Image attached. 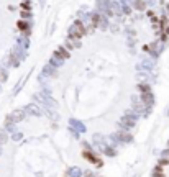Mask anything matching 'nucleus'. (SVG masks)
I'll use <instances>...</instances> for the list:
<instances>
[{
  "label": "nucleus",
  "mask_w": 169,
  "mask_h": 177,
  "mask_svg": "<svg viewBox=\"0 0 169 177\" xmlns=\"http://www.w3.org/2000/svg\"><path fill=\"white\" fill-rule=\"evenodd\" d=\"M20 20H25V22H31L33 20V12H25V10H22V13H20Z\"/></svg>",
  "instance_id": "28"
},
{
  "label": "nucleus",
  "mask_w": 169,
  "mask_h": 177,
  "mask_svg": "<svg viewBox=\"0 0 169 177\" xmlns=\"http://www.w3.org/2000/svg\"><path fill=\"white\" fill-rule=\"evenodd\" d=\"M12 53L15 54V58H18L20 61H25V59L28 58V53L25 49H23L22 46H20V44H15L13 46V49H12Z\"/></svg>",
  "instance_id": "15"
},
{
  "label": "nucleus",
  "mask_w": 169,
  "mask_h": 177,
  "mask_svg": "<svg viewBox=\"0 0 169 177\" xmlns=\"http://www.w3.org/2000/svg\"><path fill=\"white\" fill-rule=\"evenodd\" d=\"M39 75H41V77H45V79L46 77H56V75H58V69L53 67L49 62H48L46 66L41 69V74H39Z\"/></svg>",
  "instance_id": "14"
},
{
  "label": "nucleus",
  "mask_w": 169,
  "mask_h": 177,
  "mask_svg": "<svg viewBox=\"0 0 169 177\" xmlns=\"http://www.w3.org/2000/svg\"><path fill=\"white\" fill-rule=\"evenodd\" d=\"M39 2H41V3H45V0H39Z\"/></svg>",
  "instance_id": "46"
},
{
  "label": "nucleus",
  "mask_w": 169,
  "mask_h": 177,
  "mask_svg": "<svg viewBox=\"0 0 169 177\" xmlns=\"http://www.w3.org/2000/svg\"><path fill=\"white\" fill-rule=\"evenodd\" d=\"M117 125H118V130L130 131L131 128H135L136 122H135V120H131V118H128V116H122V118H120V122L117 123Z\"/></svg>",
  "instance_id": "8"
},
{
  "label": "nucleus",
  "mask_w": 169,
  "mask_h": 177,
  "mask_svg": "<svg viewBox=\"0 0 169 177\" xmlns=\"http://www.w3.org/2000/svg\"><path fill=\"white\" fill-rule=\"evenodd\" d=\"M8 139H10V133L7 131L5 128H0V144L3 146V144L8 141Z\"/></svg>",
  "instance_id": "24"
},
{
  "label": "nucleus",
  "mask_w": 169,
  "mask_h": 177,
  "mask_svg": "<svg viewBox=\"0 0 169 177\" xmlns=\"http://www.w3.org/2000/svg\"><path fill=\"white\" fill-rule=\"evenodd\" d=\"M43 113L48 115L53 122H59V113H58V110H54V108H43Z\"/></svg>",
  "instance_id": "20"
},
{
  "label": "nucleus",
  "mask_w": 169,
  "mask_h": 177,
  "mask_svg": "<svg viewBox=\"0 0 169 177\" xmlns=\"http://www.w3.org/2000/svg\"><path fill=\"white\" fill-rule=\"evenodd\" d=\"M20 7H22V10H25V12H31V2H22Z\"/></svg>",
  "instance_id": "34"
},
{
  "label": "nucleus",
  "mask_w": 169,
  "mask_h": 177,
  "mask_svg": "<svg viewBox=\"0 0 169 177\" xmlns=\"http://www.w3.org/2000/svg\"><path fill=\"white\" fill-rule=\"evenodd\" d=\"M0 154H2V144H0Z\"/></svg>",
  "instance_id": "43"
},
{
  "label": "nucleus",
  "mask_w": 169,
  "mask_h": 177,
  "mask_svg": "<svg viewBox=\"0 0 169 177\" xmlns=\"http://www.w3.org/2000/svg\"><path fill=\"white\" fill-rule=\"evenodd\" d=\"M84 35H87L86 31V25H84L80 20H74V23L69 26V30H67V38L71 39H80Z\"/></svg>",
  "instance_id": "1"
},
{
  "label": "nucleus",
  "mask_w": 169,
  "mask_h": 177,
  "mask_svg": "<svg viewBox=\"0 0 169 177\" xmlns=\"http://www.w3.org/2000/svg\"><path fill=\"white\" fill-rule=\"evenodd\" d=\"M26 112L23 110V108H17V110H13L12 113L7 115V118H5V122H12V123H22L23 120H26Z\"/></svg>",
  "instance_id": "3"
},
{
  "label": "nucleus",
  "mask_w": 169,
  "mask_h": 177,
  "mask_svg": "<svg viewBox=\"0 0 169 177\" xmlns=\"http://www.w3.org/2000/svg\"><path fill=\"white\" fill-rule=\"evenodd\" d=\"M112 10H113V15L115 17H123V10H122V3L118 2V0H115L113 3H112Z\"/></svg>",
  "instance_id": "23"
},
{
  "label": "nucleus",
  "mask_w": 169,
  "mask_h": 177,
  "mask_svg": "<svg viewBox=\"0 0 169 177\" xmlns=\"http://www.w3.org/2000/svg\"><path fill=\"white\" fill-rule=\"evenodd\" d=\"M64 61H66V59H63L61 56H58V54H54V53H53V56L49 58V64H51L53 67H56V69L63 67V66H64Z\"/></svg>",
  "instance_id": "17"
},
{
  "label": "nucleus",
  "mask_w": 169,
  "mask_h": 177,
  "mask_svg": "<svg viewBox=\"0 0 169 177\" xmlns=\"http://www.w3.org/2000/svg\"><path fill=\"white\" fill-rule=\"evenodd\" d=\"M131 2H133V0H131Z\"/></svg>",
  "instance_id": "48"
},
{
  "label": "nucleus",
  "mask_w": 169,
  "mask_h": 177,
  "mask_svg": "<svg viewBox=\"0 0 169 177\" xmlns=\"http://www.w3.org/2000/svg\"><path fill=\"white\" fill-rule=\"evenodd\" d=\"M23 110L26 112V115L28 116H41V115H45L43 113V110H41V107H38L36 103H30V105H25L23 107Z\"/></svg>",
  "instance_id": "9"
},
{
  "label": "nucleus",
  "mask_w": 169,
  "mask_h": 177,
  "mask_svg": "<svg viewBox=\"0 0 169 177\" xmlns=\"http://www.w3.org/2000/svg\"><path fill=\"white\" fill-rule=\"evenodd\" d=\"M151 177H164L163 167H161V166H156L154 169H153V174H151Z\"/></svg>",
  "instance_id": "32"
},
{
  "label": "nucleus",
  "mask_w": 169,
  "mask_h": 177,
  "mask_svg": "<svg viewBox=\"0 0 169 177\" xmlns=\"http://www.w3.org/2000/svg\"><path fill=\"white\" fill-rule=\"evenodd\" d=\"M136 88L140 90V94H146V92H151V84H146V82H140Z\"/></svg>",
  "instance_id": "25"
},
{
  "label": "nucleus",
  "mask_w": 169,
  "mask_h": 177,
  "mask_svg": "<svg viewBox=\"0 0 169 177\" xmlns=\"http://www.w3.org/2000/svg\"><path fill=\"white\" fill-rule=\"evenodd\" d=\"M3 128H5V130L8 131L10 135H12V133H15V131H18V130H17V125L12 123V122H5V126H3Z\"/></svg>",
  "instance_id": "30"
},
{
  "label": "nucleus",
  "mask_w": 169,
  "mask_h": 177,
  "mask_svg": "<svg viewBox=\"0 0 169 177\" xmlns=\"http://www.w3.org/2000/svg\"><path fill=\"white\" fill-rule=\"evenodd\" d=\"M158 166H161V167L169 166V158H161V159L158 161Z\"/></svg>",
  "instance_id": "36"
},
{
  "label": "nucleus",
  "mask_w": 169,
  "mask_h": 177,
  "mask_svg": "<svg viewBox=\"0 0 169 177\" xmlns=\"http://www.w3.org/2000/svg\"><path fill=\"white\" fill-rule=\"evenodd\" d=\"M115 135L118 136V139H120V141H122L123 144H130V143H133V136H131V133H130V131L117 130V131H115Z\"/></svg>",
  "instance_id": "12"
},
{
  "label": "nucleus",
  "mask_w": 169,
  "mask_h": 177,
  "mask_svg": "<svg viewBox=\"0 0 169 177\" xmlns=\"http://www.w3.org/2000/svg\"><path fill=\"white\" fill-rule=\"evenodd\" d=\"M128 48H130V49H131V48H133V49H135V39L128 38Z\"/></svg>",
  "instance_id": "39"
},
{
  "label": "nucleus",
  "mask_w": 169,
  "mask_h": 177,
  "mask_svg": "<svg viewBox=\"0 0 169 177\" xmlns=\"http://www.w3.org/2000/svg\"><path fill=\"white\" fill-rule=\"evenodd\" d=\"M82 158L86 161H89L90 164H95L97 167H102L103 166V161L100 159V156L97 154V151H82Z\"/></svg>",
  "instance_id": "4"
},
{
  "label": "nucleus",
  "mask_w": 169,
  "mask_h": 177,
  "mask_svg": "<svg viewBox=\"0 0 169 177\" xmlns=\"http://www.w3.org/2000/svg\"><path fill=\"white\" fill-rule=\"evenodd\" d=\"M10 139H13V141H22L23 139V133L22 131H15L10 135Z\"/></svg>",
  "instance_id": "33"
},
{
  "label": "nucleus",
  "mask_w": 169,
  "mask_h": 177,
  "mask_svg": "<svg viewBox=\"0 0 169 177\" xmlns=\"http://www.w3.org/2000/svg\"><path fill=\"white\" fill-rule=\"evenodd\" d=\"M125 31H127V36H128V38H131V36L135 38V30H131V28H127Z\"/></svg>",
  "instance_id": "38"
},
{
  "label": "nucleus",
  "mask_w": 169,
  "mask_h": 177,
  "mask_svg": "<svg viewBox=\"0 0 169 177\" xmlns=\"http://www.w3.org/2000/svg\"><path fill=\"white\" fill-rule=\"evenodd\" d=\"M92 146H94V149H100V148L102 146H105V144L108 143V138L105 135H102V133H94V135H92Z\"/></svg>",
  "instance_id": "5"
},
{
  "label": "nucleus",
  "mask_w": 169,
  "mask_h": 177,
  "mask_svg": "<svg viewBox=\"0 0 169 177\" xmlns=\"http://www.w3.org/2000/svg\"><path fill=\"white\" fill-rule=\"evenodd\" d=\"M110 26V22H108V17H105V15L100 13V20H99V28L102 31H107V28Z\"/></svg>",
  "instance_id": "22"
},
{
  "label": "nucleus",
  "mask_w": 169,
  "mask_h": 177,
  "mask_svg": "<svg viewBox=\"0 0 169 177\" xmlns=\"http://www.w3.org/2000/svg\"><path fill=\"white\" fill-rule=\"evenodd\" d=\"M123 116H128V118H131V120H135V122H138V118H140V115L136 113V112L133 110V108H130V110H125V113Z\"/></svg>",
  "instance_id": "26"
},
{
  "label": "nucleus",
  "mask_w": 169,
  "mask_h": 177,
  "mask_svg": "<svg viewBox=\"0 0 169 177\" xmlns=\"http://www.w3.org/2000/svg\"><path fill=\"white\" fill-rule=\"evenodd\" d=\"M84 177H97L94 174V172H90V171H87V172H84Z\"/></svg>",
  "instance_id": "40"
},
{
  "label": "nucleus",
  "mask_w": 169,
  "mask_h": 177,
  "mask_svg": "<svg viewBox=\"0 0 169 177\" xmlns=\"http://www.w3.org/2000/svg\"><path fill=\"white\" fill-rule=\"evenodd\" d=\"M22 2H31V0H22Z\"/></svg>",
  "instance_id": "44"
},
{
  "label": "nucleus",
  "mask_w": 169,
  "mask_h": 177,
  "mask_svg": "<svg viewBox=\"0 0 169 177\" xmlns=\"http://www.w3.org/2000/svg\"><path fill=\"white\" fill-rule=\"evenodd\" d=\"M66 177H84V171L77 166H71L66 171Z\"/></svg>",
  "instance_id": "16"
},
{
  "label": "nucleus",
  "mask_w": 169,
  "mask_h": 177,
  "mask_svg": "<svg viewBox=\"0 0 169 177\" xmlns=\"http://www.w3.org/2000/svg\"><path fill=\"white\" fill-rule=\"evenodd\" d=\"M80 148H82V151H94V146H92V143L84 141V139H80Z\"/></svg>",
  "instance_id": "31"
},
{
  "label": "nucleus",
  "mask_w": 169,
  "mask_h": 177,
  "mask_svg": "<svg viewBox=\"0 0 169 177\" xmlns=\"http://www.w3.org/2000/svg\"><path fill=\"white\" fill-rule=\"evenodd\" d=\"M131 8L136 10V12H144L148 8L146 0H133V2H131Z\"/></svg>",
  "instance_id": "18"
},
{
  "label": "nucleus",
  "mask_w": 169,
  "mask_h": 177,
  "mask_svg": "<svg viewBox=\"0 0 169 177\" xmlns=\"http://www.w3.org/2000/svg\"><path fill=\"white\" fill-rule=\"evenodd\" d=\"M140 100H141V103L146 108H153V105H154V95H153V92L140 94Z\"/></svg>",
  "instance_id": "10"
},
{
  "label": "nucleus",
  "mask_w": 169,
  "mask_h": 177,
  "mask_svg": "<svg viewBox=\"0 0 169 177\" xmlns=\"http://www.w3.org/2000/svg\"><path fill=\"white\" fill-rule=\"evenodd\" d=\"M69 128H72V130H76L77 133H80V135H84V133L87 131V128H86V125H84L80 120L77 118H71L69 120Z\"/></svg>",
  "instance_id": "11"
},
{
  "label": "nucleus",
  "mask_w": 169,
  "mask_h": 177,
  "mask_svg": "<svg viewBox=\"0 0 169 177\" xmlns=\"http://www.w3.org/2000/svg\"><path fill=\"white\" fill-rule=\"evenodd\" d=\"M17 44H20L25 51H28L30 49V38H28V36H23V35H18L17 36Z\"/></svg>",
  "instance_id": "19"
},
{
  "label": "nucleus",
  "mask_w": 169,
  "mask_h": 177,
  "mask_svg": "<svg viewBox=\"0 0 169 177\" xmlns=\"http://www.w3.org/2000/svg\"><path fill=\"white\" fill-rule=\"evenodd\" d=\"M33 97H35L36 102L41 103L43 108H54V110H58V107H59L53 95H46V94H43V92H39V94H35Z\"/></svg>",
  "instance_id": "2"
},
{
  "label": "nucleus",
  "mask_w": 169,
  "mask_h": 177,
  "mask_svg": "<svg viewBox=\"0 0 169 177\" xmlns=\"http://www.w3.org/2000/svg\"><path fill=\"white\" fill-rule=\"evenodd\" d=\"M17 28H18V31H22V35H23V36H28V38H30L31 30H33V20H31V22L18 20V22H17Z\"/></svg>",
  "instance_id": "6"
},
{
  "label": "nucleus",
  "mask_w": 169,
  "mask_h": 177,
  "mask_svg": "<svg viewBox=\"0 0 169 177\" xmlns=\"http://www.w3.org/2000/svg\"><path fill=\"white\" fill-rule=\"evenodd\" d=\"M153 69H154V61L150 58H144L143 61L136 66V71L138 72H151Z\"/></svg>",
  "instance_id": "7"
},
{
  "label": "nucleus",
  "mask_w": 169,
  "mask_h": 177,
  "mask_svg": "<svg viewBox=\"0 0 169 177\" xmlns=\"http://www.w3.org/2000/svg\"><path fill=\"white\" fill-rule=\"evenodd\" d=\"M97 152H102L103 156H107V158H115V156H117V148L112 146L110 143H107L105 146H102Z\"/></svg>",
  "instance_id": "13"
},
{
  "label": "nucleus",
  "mask_w": 169,
  "mask_h": 177,
  "mask_svg": "<svg viewBox=\"0 0 169 177\" xmlns=\"http://www.w3.org/2000/svg\"><path fill=\"white\" fill-rule=\"evenodd\" d=\"M71 41V44L74 46V49H79L80 46H82V43H80V39H71V38H67Z\"/></svg>",
  "instance_id": "35"
},
{
  "label": "nucleus",
  "mask_w": 169,
  "mask_h": 177,
  "mask_svg": "<svg viewBox=\"0 0 169 177\" xmlns=\"http://www.w3.org/2000/svg\"><path fill=\"white\" fill-rule=\"evenodd\" d=\"M54 54H58V56H61L63 59H67V58H71V51H67L66 49V46H58L56 48V51H54Z\"/></svg>",
  "instance_id": "21"
},
{
  "label": "nucleus",
  "mask_w": 169,
  "mask_h": 177,
  "mask_svg": "<svg viewBox=\"0 0 169 177\" xmlns=\"http://www.w3.org/2000/svg\"><path fill=\"white\" fill-rule=\"evenodd\" d=\"M167 148H169V141H167Z\"/></svg>",
  "instance_id": "47"
},
{
  "label": "nucleus",
  "mask_w": 169,
  "mask_h": 177,
  "mask_svg": "<svg viewBox=\"0 0 169 177\" xmlns=\"http://www.w3.org/2000/svg\"><path fill=\"white\" fill-rule=\"evenodd\" d=\"M7 80H8V71H7L5 67H0V82L5 84Z\"/></svg>",
  "instance_id": "29"
},
{
  "label": "nucleus",
  "mask_w": 169,
  "mask_h": 177,
  "mask_svg": "<svg viewBox=\"0 0 169 177\" xmlns=\"http://www.w3.org/2000/svg\"><path fill=\"white\" fill-rule=\"evenodd\" d=\"M163 158H169V148H167V149H164V151H163Z\"/></svg>",
  "instance_id": "42"
},
{
  "label": "nucleus",
  "mask_w": 169,
  "mask_h": 177,
  "mask_svg": "<svg viewBox=\"0 0 169 177\" xmlns=\"http://www.w3.org/2000/svg\"><path fill=\"white\" fill-rule=\"evenodd\" d=\"M20 62H22V61H20L18 58H15V54H13V53H10V54H8V64H10L12 67H18V66H20Z\"/></svg>",
  "instance_id": "27"
},
{
  "label": "nucleus",
  "mask_w": 169,
  "mask_h": 177,
  "mask_svg": "<svg viewBox=\"0 0 169 177\" xmlns=\"http://www.w3.org/2000/svg\"><path fill=\"white\" fill-rule=\"evenodd\" d=\"M0 92H2V82H0Z\"/></svg>",
  "instance_id": "45"
},
{
  "label": "nucleus",
  "mask_w": 169,
  "mask_h": 177,
  "mask_svg": "<svg viewBox=\"0 0 169 177\" xmlns=\"http://www.w3.org/2000/svg\"><path fill=\"white\" fill-rule=\"evenodd\" d=\"M69 133L72 135V138H76V139H80V133H77L76 130H72V128H69Z\"/></svg>",
  "instance_id": "37"
},
{
  "label": "nucleus",
  "mask_w": 169,
  "mask_h": 177,
  "mask_svg": "<svg viewBox=\"0 0 169 177\" xmlns=\"http://www.w3.org/2000/svg\"><path fill=\"white\" fill-rule=\"evenodd\" d=\"M110 28H112V31H113V33H118V25H112Z\"/></svg>",
  "instance_id": "41"
}]
</instances>
